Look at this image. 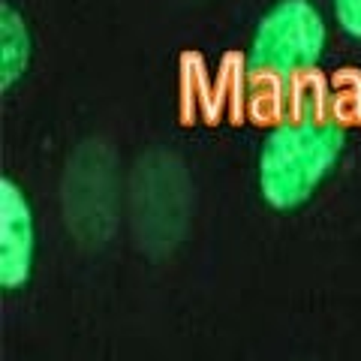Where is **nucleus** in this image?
<instances>
[{
	"mask_svg": "<svg viewBox=\"0 0 361 361\" xmlns=\"http://www.w3.org/2000/svg\"><path fill=\"white\" fill-rule=\"evenodd\" d=\"M346 148L343 123L331 115L304 111L271 127L259 148V193L277 211L304 205Z\"/></svg>",
	"mask_w": 361,
	"mask_h": 361,
	"instance_id": "f257e3e1",
	"label": "nucleus"
},
{
	"mask_svg": "<svg viewBox=\"0 0 361 361\" xmlns=\"http://www.w3.org/2000/svg\"><path fill=\"white\" fill-rule=\"evenodd\" d=\"M325 51V21L310 0H277L259 18L247 51V73L292 78L319 63Z\"/></svg>",
	"mask_w": 361,
	"mask_h": 361,
	"instance_id": "f03ea898",
	"label": "nucleus"
},
{
	"mask_svg": "<svg viewBox=\"0 0 361 361\" xmlns=\"http://www.w3.org/2000/svg\"><path fill=\"white\" fill-rule=\"evenodd\" d=\"M4 196V256H0V283L4 289H21L33 271V247H37V229H33V211L13 178L0 180Z\"/></svg>",
	"mask_w": 361,
	"mask_h": 361,
	"instance_id": "7ed1b4c3",
	"label": "nucleus"
},
{
	"mask_svg": "<svg viewBox=\"0 0 361 361\" xmlns=\"http://www.w3.org/2000/svg\"><path fill=\"white\" fill-rule=\"evenodd\" d=\"M0 87L13 90L27 70L30 61V33L25 25V16L13 4L0 6Z\"/></svg>",
	"mask_w": 361,
	"mask_h": 361,
	"instance_id": "20e7f679",
	"label": "nucleus"
},
{
	"mask_svg": "<svg viewBox=\"0 0 361 361\" xmlns=\"http://www.w3.org/2000/svg\"><path fill=\"white\" fill-rule=\"evenodd\" d=\"M337 25L353 39H361V0H331Z\"/></svg>",
	"mask_w": 361,
	"mask_h": 361,
	"instance_id": "39448f33",
	"label": "nucleus"
}]
</instances>
